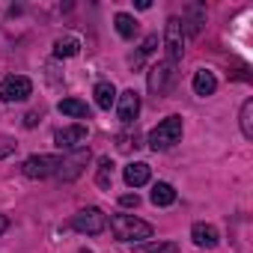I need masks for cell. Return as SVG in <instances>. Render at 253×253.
Segmentation results:
<instances>
[{
  "label": "cell",
  "mask_w": 253,
  "mask_h": 253,
  "mask_svg": "<svg viewBox=\"0 0 253 253\" xmlns=\"http://www.w3.org/2000/svg\"><path fill=\"white\" fill-rule=\"evenodd\" d=\"M110 229L119 241H143V238H152L155 235V226L134 217V214H113L110 217Z\"/></svg>",
  "instance_id": "obj_1"
},
{
  "label": "cell",
  "mask_w": 253,
  "mask_h": 253,
  "mask_svg": "<svg viewBox=\"0 0 253 253\" xmlns=\"http://www.w3.org/2000/svg\"><path fill=\"white\" fill-rule=\"evenodd\" d=\"M179 140H182V116H167V119H161L155 128L149 131V146H152L155 152L170 149V146H176Z\"/></svg>",
  "instance_id": "obj_2"
},
{
  "label": "cell",
  "mask_w": 253,
  "mask_h": 253,
  "mask_svg": "<svg viewBox=\"0 0 253 253\" xmlns=\"http://www.w3.org/2000/svg\"><path fill=\"white\" fill-rule=\"evenodd\" d=\"M164 48H167V63H173V66L185 57V30H182V21L179 18H167Z\"/></svg>",
  "instance_id": "obj_3"
},
{
  "label": "cell",
  "mask_w": 253,
  "mask_h": 253,
  "mask_svg": "<svg viewBox=\"0 0 253 253\" xmlns=\"http://www.w3.org/2000/svg\"><path fill=\"white\" fill-rule=\"evenodd\" d=\"M60 155H30L24 164H21V173L27 179H48V176H57L60 170Z\"/></svg>",
  "instance_id": "obj_4"
},
{
  "label": "cell",
  "mask_w": 253,
  "mask_h": 253,
  "mask_svg": "<svg viewBox=\"0 0 253 253\" xmlns=\"http://www.w3.org/2000/svg\"><path fill=\"white\" fill-rule=\"evenodd\" d=\"M173 81H176V66L167 63V60H161V63H155V66L149 69L146 86H149L152 95H167V89L173 86Z\"/></svg>",
  "instance_id": "obj_5"
},
{
  "label": "cell",
  "mask_w": 253,
  "mask_h": 253,
  "mask_svg": "<svg viewBox=\"0 0 253 253\" xmlns=\"http://www.w3.org/2000/svg\"><path fill=\"white\" fill-rule=\"evenodd\" d=\"M72 229H78L84 235H101L107 229V214L101 209H84L72 217Z\"/></svg>",
  "instance_id": "obj_6"
},
{
  "label": "cell",
  "mask_w": 253,
  "mask_h": 253,
  "mask_svg": "<svg viewBox=\"0 0 253 253\" xmlns=\"http://www.w3.org/2000/svg\"><path fill=\"white\" fill-rule=\"evenodd\" d=\"M33 95V81L24 75H9L0 81V101H24Z\"/></svg>",
  "instance_id": "obj_7"
},
{
  "label": "cell",
  "mask_w": 253,
  "mask_h": 253,
  "mask_svg": "<svg viewBox=\"0 0 253 253\" xmlns=\"http://www.w3.org/2000/svg\"><path fill=\"white\" fill-rule=\"evenodd\" d=\"M86 161H89V149H75L69 158H63V161H60L57 179H63V182H72V179H78V176L84 173Z\"/></svg>",
  "instance_id": "obj_8"
},
{
  "label": "cell",
  "mask_w": 253,
  "mask_h": 253,
  "mask_svg": "<svg viewBox=\"0 0 253 253\" xmlns=\"http://www.w3.org/2000/svg\"><path fill=\"white\" fill-rule=\"evenodd\" d=\"M116 113H119V122L122 125H131L140 113V95L134 89H125L116 95Z\"/></svg>",
  "instance_id": "obj_9"
},
{
  "label": "cell",
  "mask_w": 253,
  "mask_h": 253,
  "mask_svg": "<svg viewBox=\"0 0 253 253\" xmlns=\"http://www.w3.org/2000/svg\"><path fill=\"white\" fill-rule=\"evenodd\" d=\"M84 140H86V125H66V128H60L54 134V143L60 149H69V152L84 149Z\"/></svg>",
  "instance_id": "obj_10"
},
{
  "label": "cell",
  "mask_w": 253,
  "mask_h": 253,
  "mask_svg": "<svg viewBox=\"0 0 253 253\" xmlns=\"http://www.w3.org/2000/svg\"><path fill=\"white\" fill-rule=\"evenodd\" d=\"M122 176H125V185H128V188H143V185L152 179V170H149V164H143V161H131L128 167L122 170Z\"/></svg>",
  "instance_id": "obj_11"
},
{
  "label": "cell",
  "mask_w": 253,
  "mask_h": 253,
  "mask_svg": "<svg viewBox=\"0 0 253 253\" xmlns=\"http://www.w3.org/2000/svg\"><path fill=\"white\" fill-rule=\"evenodd\" d=\"M191 238H194L197 247H206V250L217 247V241H220V235H217V229L211 223H194L191 226Z\"/></svg>",
  "instance_id": "obj_12"
},
{
  "label": "cell",
  "mask_w": 253,
  "mask_h": 253,
  "mask_svg": "<svg viewBox=\"0 0 253 253\" xmlns=\"http://www.w3.org/2000/svg\"><path fill=\"white\" fill-rule=\"evenodd\" d=\"M214 89H217V78H214L209 69H197V72H194V92L206 98V95H211Z\"/></svg>",
  "instance_id": "obj_13"
},
{
  "label": "cell",
  "mask_w": 253,
  "mask_h": 253,
  "mask_svg": "<svg viewBox=\"0 0 253 253\" xmlns=\"http://www.w3.org/2000/svg\"><path fill=\"white\" fill-rule=\"evenodd\" d=\"M92 95H95V104H98L101 110H110V107L116 104V86H113L110 81H98L95 89H92Z\"/></svg>",
  "instance_id": "obj_14"
},
{
  "label": "cell",
  "mask_w": 253,
  "mask_h": 253,
  "mask_svg": "<svg viewBox=\"0 0 253 253\" xmlns=\"http://www.w3.org/2000/svg\"><path fill=\"white\" fill-rule=\"evenodd\" d=\"M149 200H152V206H161V209H164V206H173V203H176V188H173L170 182H155Z\"/></svg>",
  "instance_id": "obj_15"
},
{
  "label": "cell",
  "mask_w": 253,
  "mask_h": 253,
  "mask_svg": "<svg viewBox=\"0 0 253 253\" xmlns=\"http://www.w3.org/2000/svg\"><path fill=\"white\" fill-rule=\"evenodd\" d=\"M60 113H66V116H75V119H89V104L86 101H81V98H63L60 104Z\"/></svg>",
  "instance_id": "obj_16"
},
{
  "label": "cell",
  "mask_w": 253,
  "mask_h": 253,
  "mask_svg": "<svg viewBox=\"0 0 253 253\" xmlns=\"http://www.w3.org/2000/svg\"><path fill=\"white\" fill-rule=\"evenodd\" d=\"M81 54V42L75 39V36H63V39H57L54 42V57H78Z\"/></svg>",
  "instance_id": "obj_17"
},
{
  "label": "cell",
  "mask_w": 253,
  "mask_h": 253,
  "mask_svg": "<svg viewBox=\"0 0 253 253\" xmlns=\"http://www.w3.org/2000/svg\"><path fill=\"white\" fill-rule=\"evenodd\" d=\"M113 24H116V33H119L122 39H134V33H137V21H134L128 12H116Z\"/></svg>",
  "instance_id": "obj_18"
},
{
  "label": "cell",
  "mask_w": 253,
  "mask_h": 253,
  "mask_svg": "<svg viewBox=\"0 0 253 253\" xmlns=\"http://www.w3.org/2000/svg\"><path fill=\"white\" fill-rule=\"evenodd\" d=\"M110 182H113V161L110 158H101L98 161V173H95V185L101 191H110Z\"/></svg>",
  "instance_id": "obj_19"
},
{
  "label": "cell",
  "mask_w": 253,
  "mask_h": 253,
  "mask_svg": "<svg viewBox=\"0 0 253 253\" xmlns=\"http://www.w3.org/2000/svg\"><path fill=\"white\" fill-rule=\"evenodd\" d=\"M238 122H241V134H244L247 140H253V98H247V101L241 104Z\"/></svg>",
  "instance_id": "obj_20"
},
{
  "label": "cell",
  "mask_w": 253,
  "mask_h": 253,
  "mask_svg": "<svg viewBox=\"0 0 253 253\" xmlns=\"http://www.w3.org/2000/svg\"><path fill=\"white\" fill-rule=\"evenodd\" d=\"M188 15H191V21H188V27H185V30H188L191 36H197V33L203 30V24H206V9H203V6H191V9H188Z\"/></svg>",
  "instance_id": "obj_21"
},
{
  "label": "cell",
  "mask_w": 253,
  "mask_h": 253,
  "mask_svg": "<svg viewBox=\"0 0 253 253\" xmlns=\"http://www.w3.org/2000/svg\"><path fill=\"white\" fill-rule=\"evenodd\" d=\"M137 253H179L176 241H152V244H140Z\"/></svg>",
  "instance_id": "obj_22"
},
{
  "label": "cell",
  "mask_w": 253,
  "mask_h": 253,
  "mask_svg": "<svg viewBox=\"0 0 253 253\" xmlns=\"http://www.w3.org/2000/svg\"><path fill=\"white\" fill-rule=\"evenodd\" d=\"M158 48V36H146V42H143V48H140V57H146V54H152ZM140 57H134L131 63H140Z\"/></svg>",
  "instance_id": "obj_23"
},
{
  "label": "cell",
  "mask_w": 253,
  "mask_h": 253,
  "mask_svg": "<svg viewBox=\"0 0 253 253\" xmlns=\"http://www.w3.org/2000/svg\"><path fill=\"white\" fill-rule=\"evenodd\" d=\"M119 206H125V209H137V206H140V197H137V194H122V197H119Z\"/></svg>",
  "instance_id": "obj_24"
},
{
  "label": "cell",
  "mask_w": 253,
  "mask_h": 253,
  "mask_svg": "<svg viewBox=\"0 0 253 253\" xmlns=\"http://www.w3.org/2000/svg\"><path fill=\"white\" fill-rule=\"evenodd\" d=\"M12 152H15V143H3V146H0V158H6Z\"/></svg>",
  "instance_id": "obj_25"
},
{
  "label": "cell",
  "mask_w": 253,
  "mask_h": 253,
  "mask_svg": "<svg viewBox=\"0 0 253 253\" xmlns=\"http://www.w3.org/2000/svg\"><path fill=\"white\" fill-rule=\"evenodd\" d=\"M36 122H39V113H27V116H24V125H27V128H33Z\"/></svg>",
  "instance_id": "obj_26"
},
{
  "label": "cell",
  "mask_w": 253,
  "mask_h": 253,
  "mask_svg": "<svg viewBox=\"0 0 253 253\" xmlns=\"http://www.w3.org/2000/svg\"><path fill=\"white\" fill-rule=\"evenodd\" d=\"M6 229H9V220H6V217H3V214H0V235H3V232H6Z\"/></svg>",
  "instance_id": "obj_27"
},
{
  "label": "cell",
  "mask_w": 253,
  "mask_h": 253,
  "mask_svg": "<svg viewBox=\"0 0 253 253\" xmlns=\"http://www.w3.org/2000/svg\"><path fill=\"white\" fill-rule=\"evenodd\" d=\"M81 253H89V250H81Z\"/></svg>",
  "instance_id": "obj_28"
}]
</instances>
